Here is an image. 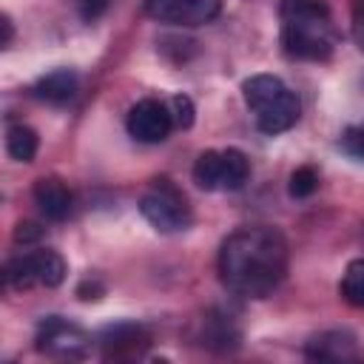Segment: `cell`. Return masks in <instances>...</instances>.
Listing matches in <instances>:
<instances>
[{
    "mask_svg": "<svg viewBox=\"0 0 364 364\" xmlns=\"http://www.w3.org/2000/svg\"><path fill=\"white\" fill-rule=\"evenodd\" d=\"M287 239L273 225H242L219 247V279L242 299H267L284 279Z\"/></svg>",
    "mask_w": 364,
    "mask_h": 364,
    "instance_id": "6da1fadb",
    "label": "cell"
},
{
    "mask_svg": "<svg viewBox=\"0 0 364 364\" xmlns=\"http://www.w3.org/2000/svg\"><path fill=\"white\" fill-rule=\"evenodd\" d=\"M282 48L293 60H327L338 46L333 11L324 0H282Z\"/></svg>",
    "mask_w": 364,
    "mask_h": 364,
    "instance_id": "7a4b0ae2",
    "label": "cell"
},
{
    "mask_svg": "<svg viewBox=\"0 0 364 364\" xmlns=\"http://www.w3.org/2000/svg\"><path fill=\"white\" fill-rule=\"evenodd\" d=\"M242 97H245L250 114L256 117L259 131H264L270 136L290 131L301 117V102H299L296 91L273 74L247 77L242 82Z\"/></svg>",
    "mask_w": 364,
    "mask_h": 364,
    "instance_id": "3957f363",
    "label": "cell"
},
{
    "mask_svg": "<svg viewBox=\"0 0 364 364\" xmlns=\"http://www.w3.org/2000/svg\"><path fill=\"white\" fill-rule=\"evenodd\" d=\"M139 213L159 233H179V230H188L193 222L188 196L168 176H159L151 182V188L139 199Z\"/></svg>",
    "mask_w": 364,
    "mask_h": 364,
    "instance_id": "277c9868",
    "label": "cell"
},
{
    "mask_svg": "<svg viewBox=\"0 0 364 364\" xmlns=\"http://www.w3.org/2000/svg\"><path fill=\"white\" fill-rule=\"evenodd\" d=\"M65 273H68L65 259L57 250L40 247V250H28V253H20V256L9 259L6 270H3V279L14 290H28L34 284L60 287L65 282Z\"/></svg>",
    "mask_w": 364,
    "mask_h": 364,
    "instance_id": "5b68a950",
    "label": "cell"
},
{
    "mask_svg": "<svg viewBox=\"0 0 364 364\" xmlns=\"http://www.w3.org/2000/svg\"><path fill=\"white\" fill-rule=\"evenodd\" d=\"M191 173L202 191H239L250 176V159L239 148L205 151L193 162Z\"/></svg>",
    "mask_w": 364,
    "mask_h": 364,
    "instance_id": "8992f818",
    "label": "cell"
},
{
    "mask_svg": "<svg viewBox=\"0 0 364 364\" xmlns=\"http://www.w3.org/2000/svg\"><path fill=\"white\" fill-rule=\"evenodd\" d=\"M34 347L51 358H85L91 353V336L63 316H46L37 324Z\"/></svg>",
    "mask_w": 364,
    "mask_h": 364,
    "instance_id": "52a82bcc",
    "label": "cell"
},
{
    "mask_svg": "<svg viewBox=\"0 0 364 364\" xmlns=\"http://www.w3.org/2000/svg\"><path fill=\"white\" fill-rule=\"evenodd\" d=\"M222 11V0H145V14L156 23L168 26H205L216 20Z\"/></svg>",
    "mask_w": 364,
    "mask_h": 364,
    "instance_id": "ba28073f",
    "label": "cell"
},
{
    "mask_svg": "<svg viewBox=\"0 0 364 364\" xmlns=\"http://www.w3.org/2000/svg\"><path fill=\"white\" fill-rule=\"evenodd\" d=\"M125 128L136 142H165L171 128H173V114L165 102L159 100H139L136 105H131L128 117H125Z\"/></svg>",
    "mask_w": 364,
    "mask_h": 364,
    "instance_id": "9c48e42d",
    "label": "cell"
},
{
    "mask_svg": "<svg viewBox=\"0 0 364 364\" xmlns=\"http://www.w3.org/2000/svg\"><path fill=\"white\" fill-rule=\"evenodd\" d=\"M304 353L316 361H353L358 358V341L350 330H324L307 341Z\"/></svg>",
    "mask_w": 364,
    "mask_h": 364,
    "instance_id": "30bf717a",
    "label": "cell"
},
{
    "mask_svg": "<svg viewBox=\"0 0 364 364\" xmlns=\"http://www.w3.org/2000/svg\"><path fill=\"white\" fill-rule=\"evenodd\" d=\"M31 196H34V205L40 208V213H43L46 219H51V222H63V219L71 216L74 196H71V191H68L60 179H54V176H43V179H37Z\"/></svg>",
    "mask_w": 364,
    "mask_h": 364,
    "instance_id": "8fae6325",
    "label": "cell"
},
{
    "mask_svg": "<svg viewBox=\"0 0 364 364\" xmlns=\"http://www.w3.org/2000/svg\"><path fill=\"white\" fill-rule=\"evenodd\" d=\"M199 344L208 347V350H233L239 347V338H242V330L236 327V321L228 316V313H205L199 318Z\"/></svg>",
    "mask_w": 364,
    "mask_h": 364,
    "instance_id": "7c38bea8",
    "label": "cell"
},
{
    "mask_svg": "<svg viewBox=\"0 0 364 364\" xmlns=\"http://www.w3.org/2000/svg\"><path fill=\"white\" fill-rule=\"evenodd\" d=\"M97 341L105 355H128V353H139V347L148 344V330L134 321H119L105 327L97 336Z\"/></svg>",
    "mask_w": 364,
    "mask_h": 364,
    "instance_id": "4fadbf2b",
    "label": "cell"
},
{
    "mask_svg": "<svg viewBox=\"0 0 364 364\" xmlns=\"http://www.w3.org/2000/svg\"><path fill=\"white\" fill-rule=\"evenodd\" d=\"M77 88H80V77L71 68H57L34 82V97L51 105H65L77 97Z\"/></svg>",
    "mask_w": 364,
    "mask_h": 364,
    "instance_id": "5bb4252c",
    "label": "cell"
},
{
    "mask_svg": "<svg viewBox=\"0 0 364 364\" xmlns=\"http://www.w3.org/2000/svg\"><path fill=\"white\" fill-rule=\"evenodd\" d=\"M37 148H40V136L34 128L17 122V125H9L6 131V151L11 159L17 162H34L37 156Z\"/></svg>",
    "mask_w": 364,
    "mask_h": 364,
    "instance_id": "9a60e30c",
    "label": "cell"
},
{
    "mask_svg": "<svg viewBox=\"0 0 364 364\" xmlns=\"http://www.w3.org/2000/svg\"><path fill=\"white\" fill-rule=\"evenodd\" d=\"M341 299L350 307L364 310V256L361 259H353L344 267V276H341Z\"/></svg>",
    "mask_w": 364,
    "mask_h": 364,
    "instance_id": "2e32d148",
    "label": "cell"
},
{
    "mask_svg": "<svg viewBox=\"0 0 364 364\" xmlns=\"http://www.w3.org/2000/svg\"><path fill=\"white\" fill-rule=\"evenodd\" d=\"M318 191V171L313 165H301L290 173V182H287V193L293 199H307Z\"/></svg>",
    "mask_w": 364,
    "mask_h": 364,
    "instance_id": "e0dca14e",
    "label": "cell"
},
{
    "mask_svg": "<svg viewBox=\"0 0 364 364\" xmlns=\"http://www.w3.org/2000/svg\"><path fill=\"white\" fill-rule=\"evenodd\" d=\"M171 114H173V125L176 128H191L193 125V114H196L191 97L188 94H176L171 100Z\"/></svg>",
    "mask_w": 364,
    "mask_h": 364,
    "instance_id": "ac0fdd59",
    "label": "cell"
},
{
    "mask_svg": "<svg viewBox=\"0 0 364 364\" xmlns=\"http://www.w3.org/2000/svg\"><path fill=\"white\" fill-rule=\"evenodd\" d=\"M108 6H111V0H77V11H80V17L85 23L100 20L108 11Z\"/></svg>",
    "mask_w": 364,
    "mask_h": 364,
    "instance_id": "d6986e66",
    "label": "cell"
},
{
    "mask_svg": "<svg viewBox=\"0 0 364 364\" xmlns=\"http://www.w3.org/2000/svg\"><path fill=\"white\" fill-rule=\"evenodd\" d=\"M40 236H43V228L34 225V222H20L17 230H14L17 245H34V242H40Z\"/></svg>",
    "mask_w": 364,
    "mask_h": 364,
    "instance_id": "ffe728a7",
    "label": "cell"
},
{
    "mask_svg": "<svg viewBox=\"0 0 364 364\" xmlns=\"http://www.w3.org/2000/svg\"><path fill=\"white\" fill-rule=\"evenodd\" d=\"M344 148H347L353 156L364 159V125L347 131V136H344Z\"/></svg>",
    "mask_w": 364,
    "mask_h": 364,
    "instance_id": "44dd1931",
    "label": "cell"
},
{
    "mask_svg": "<svg viewBox=\"0 0 364 364\" xmlns=\"http://www.w3.org/2000/svg\"><path fill=\"white\" fill-rule=\"evenodd\" d=\"M353 37H355L358 48L364 51V0H355V6H353Z\"/></svg>",
    "mask_w": 364,
    "mask_h": 364,
    "instance_id": "7402d4cb",
    "label": "cell"
},
{
    "mask_svg": "<svg viewBox=\"0 0 364 364\" xmlns=\"http://www.w3.org/2000/svg\"><path fill=\"white\" fill-rule=\"evenodd\" d=\"M102 290H105V287H102L97 279H94V282H91V279H85V282L77 287V296H80V299H85V301H91V299H100V296H102Z\"/></svg>",
    "mask_w": 364,
    "mask_h": 364,
    "instance_id": "603a6c76",
    "label": "cell"
},
{
    "mask_svg": "<svg viewBox=\"0 0 364 364\" xmlns=\"http://www.w3.org/2000/svg\"><path fill=\"white\" fill-rule=\"evenodd\" d=\"M0 26H3V40H0V46L6 48V46L11 43V37H14V28H11V20H9V14H3V23H0Z\"/></svg>",
    "mask_w": 364,
    "mask_h": 364,
    "instance_id": "cb8c5ba5",
    "label": "cell"
}]
</instances>
